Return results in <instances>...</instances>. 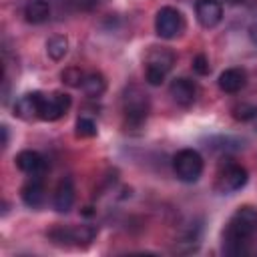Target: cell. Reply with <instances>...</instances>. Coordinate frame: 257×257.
I'll return each instance as SVG.
<instances>
[{
    "instance_id": "cell-20",
    "label": "cell",
    "mask_w": 257,
    "mask_h": 257,
    "mask_svg": "<svg viewBox=\"0 0 257 257\" xmlns=\"http://www.w3.org/2000/svg\"><path fill=\"white\" fill-rule=\"evenodd\" d=\"M82 80H84V72L80 68H76V66L64 68V72H62V82L64 84L76 88V86H82Z\"/></svg>"
},
{
    "instance_id": "cell-24",
    "label": "cell",
    "mask_w": 257,
    "mask_h": 257,
    "mask_svg": "<svg viewBox=\"0 0 257 257\" xmlns=\"http://www.w3.org/2000/svg\"><path fill=\"white\" fill-rule=\"evenodd\" d=\"M249 38H251L253 44H257V24H253V26L249 28Z\"/></svg>"
},
{
    "instance_id": "cell-5",
    "label": "cell",
    "mask_w": 257,
    "mask_h": 257,
    "mask_svg": "<svg viewBox=\"0 0 257 257\" xmlns=\"http://www.w3.org/2000/svg\"><path fill=\"white\" fill-rule=\"evenodd\" d=\"M249 181V173L245 167H241L239 163H225L219 167L217 171V179H215V189L221 195H231L239 189H243Z\"/></svg>"
},
{
    "instance_id": "cell-3",
    "label": "cell",
    "mask_w": 257,
    "mask_h": 257,
    "mask_svg": "<svg viewBox=\"0 0 257 257\" xmlns=\"http://www.w3.org/2000/svg\"><path fill=\"white\" fill-rule=\"evenodd\" d=\"M175 64V52L165 46H153L145 58V78L149 84L159 86Z\"/></svg>"
},
{
    "instance_id": "cell-15",
    "label": "cell",
    "mask_w": 257,
    "mask_h": 257,
    "mask_svg": "<svg viewBox=\"0 0 257 257\" xmlns=\"http://www.w3.org/2000/svg\"><path fill=\"white\" fill-rule=\"evenodd\" d=\"M219 88L227 94H235L239 90L245 88L247 84V72L243 68H227L219 74V80H217Z\"/></svg>"
},
{
    "instance_id": "cell-2",
    "label": "cell",
    "mask_w": 257,
    "mask_h": 257,
    "mask_svg": "<svg viewBox=\"0 0 257 257\" xmlns=\"http://www.w3.org/2000/svg\"><path fill=\"white\" fill-rule=\"evenodd\" d=\"M151 112V98L139 84H131L122 92V116L124 124L131 128H139L145 124Z\"/></svg>"
},
{
    "instance_id": "cell-1",
    "label": "cell",
    "mask_w": 257,
    "mask_h": 257,
    "mask_svg": "<svg viewBox=\"0 0 257 257\" xmlns=\"http://www.w3.org/2000/svg\"><path fill=\"white\" fill-rule=\"evenodd\" d=\"M257 233V207L243 205L227 221L223 229V253L241 255Z\"/></svg>"
},
{
    "instance_id": "cell-25",
    "label": "cell",
    "mask_w": 257,
    "mask_h": 257,
    "mask_svg": "<svg viewBox=\"0 0 257 257\" xmlns=\"http://www.w3.org/2000/svg\"><path fill=\"white\" fill-rule=\"evenodd\" d=\"M249 122H251V126L257 131V106H255V110H253V116L249 118Z\"/></svg>"
},
{
    "instance_id": "cell-21",
    "label": "cell",
    "mask_w": 257,
    "mask_h": 257,
    "mask_svg": "<svg viewBox=\"0 0 257 257\" xmlns=\"http://www.w3.org/2000/svg\"><path fill=\"white\" fill-rule=\"evenodd\" d=\"M193 70L199 74V76H205L211 72V66H209V58L205 54H197L193 58Z\"/></svg>"
},
{
    "instance_id": "cell-11",
    "label": "cell",
    "mask_w": 257,
    "mask_h": 257,
    "mask_svg": "<svg viewBox=\"0 0 257 257\" xmlns=\"http://www.w3.org/2000/svg\"><path fill=\"white\" fill-rule=\"evenodd\" d=\"M195 16L203 28H215L223 20V4L219 0H197Z\"/></svg>"
},
{
    "instance_id": "cell-8",
    "label": "cell",
    "mask_w": 257,
    "mask_h": 257,
    "mask_svg": "<svg viewBox=\"0 0 257 257\" xmlns=\"http://www.w3.org/2000/svg\"><path fill=\"white\" fill-rule=\"evenodd\" d=\"M70 104H72V98H70V94H66V92H50V94H42V100H40V114H38V118L48 120V122L58 120V118H62V116L68 112Z\"/></svg>"
},
{
    "instance_id": "cell-23",
    "label": "cell",
    "mask_w": 257,
    "mask_h": 257,
    "mask_svg": "<svg viewBox=\"0 0 257 257\" xmlns=\"http://www.w3.org/2000/svg\"><path fill=\"white\" fill-rule=\"evenodd\" d=\"M0 131H2V147L6 149V147H8V126H6V124H2V126H0Z\"/></svg>"
},
{
    "instance_id": "cell-4",
    "label": "cell",
    "mask_w": 257,
    "mask_h": 257,
    "mask_svg": "<svg viewBox=\"0 0 257 257\" xmlns=\"http://www.w3.org/2000/svg\"><path fill=\"white\" fill-rule=\"evenodd\" d=\"M205 161L199 151L195 149H181L173 157V171L179 181L183 183H195L203 175Z\"/></svg>"
},
{
    "instance_id": "cell-14",
    "label": "cell",
    "mask_w": 257,
    "mask_h": 257,
    "mask_svg": "<svg viewBox=\"0 0 257 257\" xmlns=\"http://www.w3.org/2000/svg\"><path fill=\"white\" fill-rule=\"evenodd\" d=\"M14 163H16V167H18L22 173L32 175V177L42 175V173H44V169H46V159H44L38 151H30V149L20 151V153L16 155Z\"/></svg>"
},
{
    "instance_id": "cell-22",
    "label": "cell",
    "mask_w": 257,
    "mask_h": 257,
    "mask_svg": "<svg viewBox=\"0 0 257 257\" xmlns=\"http://www.w3.org/2000/svg\"><path fill=\"white\" fill-rule=\"evenodd\" d=\"M253 110H255V106H251V104H237V106H233V116L237 120L249 122V118L253 116Z\"/></svg>"
},
{
    "instance_id": "cell-18",
    "label": "cell",
    "mask_w": 257,
    "mask_h": 257,
    "mask_svg": "<svg viewBox=\"0 0 257 257\" xmlns=\"http://www.w3.org/2000/svg\"><path fill=\"white\" fill-rule=\"evenodd\" d=\"M68 52V40L64 36H52L46 42V54L52 60H62Z\"/></svg>"
},
{
    "instance_id": "cell-26",
    "label": "cell",
    "mask_w": 257,
    "mask_h": 257,
    "mask_svg": "<svg viewBox=\"0 0 257 257\" xmlns=\"http://www.w3.org/2000/svg\"><path fill=\"white\" fill-rule=\"evenodd\" d=\"M219 2H221V4L225 2V4H231V6H237V4H243L245 0H219Z\"/></svg>"
},
{
    "instance_id": "cell-13",
    "label": "cell",
    "mask_w": 257,
    "mask_h": 257,
    "mask_svg": "<svg viewBox=\"0 0 257 257\" xmlns=\"http://www.w3.org/2000/svg\"><path fill=\"white\" fill-rule=\"evenodd\" d=\"M20 197H22V203L30 209H40L46 201V189H44V183L42 179L36 175L32 177L30 181L24 183V187L20 189Z\"/></svg>"
},
{
    "instance_id": "cell-10",
    "label": "cell",
    "mask_w": 257,
    "mask_h": 257,
    "mask_svg": "<svg viewBox=\"0 0 257 257\" xmlns=\"http://www.w3.org/2000/svg\"><path fill=\"white\" fill-rule=\"evenodd\" d=\"M74 199H76V191H74V181L72 177H62L56 187H54V193H52V207L58 211V213H68L74 205Z\"/></svg>"
},
{
    "instance_id": "cell-19",
    "label": "cell",
    "mask_w": 257,
    "mask_h": 257,
    "mask_svg": "<svg viewBox=\"0 0 257 257\" xmlns=\"http://www.w3.org/2000/svg\"><path fill=\"white\" fill-rule=\"evenodd\" d=\"M94 135H96V122L90 116H78V120H76V137L90 139Z\"/></svg>"
},
{
    "instance_id": "cell-7",
    "label": "cell",
    "mask_w": 257,
    "mask_h": 257,
    "mask_svg": "<svg viewBox=\"0 0 257 257\" xmlns=\"http://www.w3.org/2000/svg\"><path fill=\"white\" fill-rule=\"evenodd\" d=\"M185 16L181 10L173 8V6H163L157 16H155V30H157V36L159 38H165V40H173L177 36L183 34L185 30Z\"/></svg>"
},
{
    "instance_id": "cell-9",
    "label": "cell",
    "mask_w": 257,
    "mask_h": 257,
    "mask_svg": "<svg viewBox=\"0 0 257 257\" xmlns=\"http://www.w3.org/2000/svg\"><path fill=\"white\" fill-rule=\"evenodd\" d=\"M197 94H199L197 84H195L191 78H185V76L175 78V80L171 82V86H169V96L173 98V102H177V104L183 106V108L191 106V104L197 100Z\"/></svg>"
},
{
    "instance_id": "cell-16",
    "label": "cell",
    "mask_w": 257,
    "mask_h": 257,
    "mask_svg": "<svg viewBox=\"0 0 257 257\" xmlns=\"http://www.w3.org/2000/svg\"><path fill=\"white\" fill-rule=\"evenodd\" d=\"M22 14H24V20L30 22V24H42L48 20L50 16V6L46 0H28L22 8Z\"/></svg>"
},
{
    "instance_id": "cell-12",
    "label": "cell",
    "mask_w": 257,
    "mask_h": 257,
    "mask_svg": "<svg viewBox=\"0 0 257 257\" xmlns=\"http://www.w3.org/2000/svg\"><path fill=\"white\" fill-rule=\"evenodd\" d=\"M40 100H42V92H38V90L26 92V94L18 96V100L14 102V116H18L22 120L38 118V114H40Z\"/></svg>"
},
{
    "instance_id": "cell-17",
    "label": "cell",
    "mask_w": 257,
    "mask_h": 257,
    "mask_svg": "<svg viewBox=\"0 0 257 257\" xmlns=\"http://www.w3.org/2000/svg\"><path fill=\"white\" fill-rule=\"evenodd\" d=\"M80 88H82V92L86 96L98 98L106 90V80H104V76L100 72H88V74H84V80H82V86Z\"/></svg>"
},
{
    "instance_id": "cell-6",
    "label": "cell",
    "mask_w": 257,
    "mask_h": 257,
    "mask_svg": "<svg viewBox=\"0 0 257 257\" xmlns=\"http://www.w3.org/2000/svg\"><path fill=\"white\" fill-rule=\"evenodd\" d=\"M48 237L56 245H88L96 237V227L92 225H76V227H64L56 225L48 231Z\"/></svg>"
}]
</instances>
